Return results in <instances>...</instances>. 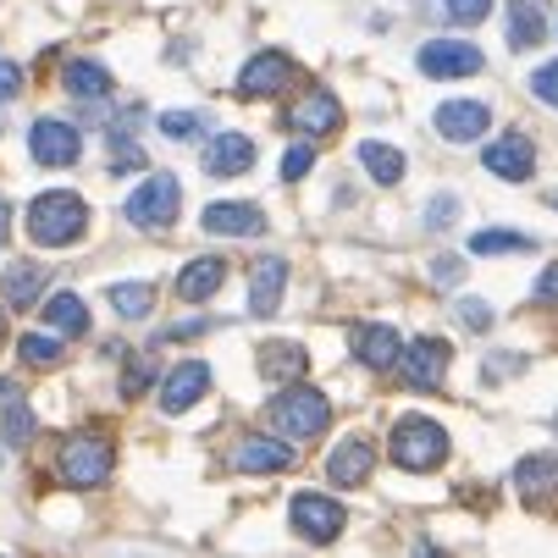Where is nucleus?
<instances>
[{
	"label": "nucleus",
	"instance_id": "nucleus-9",
	"mask_svg": "<svg viewBox=\"0 0 558 558\" xmlns=\"http://www.w3.org/2000/svg\"><path fill=\"white\" fill-rule=\"evenodd\" d=\"M448 343L442 338H415V343H404V381L415 387V392H437L442 381H448Z\"/></svg>",
	"mask_w": 558,
	"mask_h": 558
},
{
	"label": "nucleus",
	"instance_id": "nucleus-21",
	"mask_svg": "<svg viewBox=\"0 0 558 558\" xmlns=\"http://www.w3.org/2000/svg\"><path fill=\"white\" fill-rule=\"evenodd\" d=\"M227 282V260H216V255H205V260H189L183 271H178V299L183 304H199V299H210L216 288Z\"/></svg>",
	"mask_w": 558,
	"mask_h": 558
},
{
	"label": "nucleus",
	"instance_id": "nucleus-40",
	"mask_svg": "<svg viewBox=\"0 0 558 558\" xmlns=\"http://www.w3.org/2000/svg\"><path fill=\"white\" fill-rule=\"evenodd\" d=\"M17 95H23V72H17V61L0 56V100H17Z\"/></svg>",
	"mask_w": 558,
	"mask_h": 558
},
{
	"label": "nucleus",
	"instance_id": "nucleus-14",
	"mask_svg": "<svg viewBox=\"0 0 558 558\" xmlns=\"http://www.w3.org/2000/svg\"><path fill=\"white\" fill-rule=\"evenodd\" d=\"M205 387H210V365H205V360H183V365L161 381V410H167V415L194 410L199 398H205Z\"/></svg>",
	"mask_w": 558,
	"mask_h": 558
},
{
	"label": "nucleus",
	"instance_id": "nucleus-30",
	"mask_svg": "<svg viewBox=\"0 0 558 558\" xmlns=\"http://www.w3.org/2000/svg\"><path fill=\"white\" fill-rule=\"evenodd\" d=\"M111 304L122 310V322H138V315H149V304H155V288L149 282H117Z\"/></svg>",
	"mask_w": 558,
	"mask_h": 558
},
{
	"label": "nucleus",
	"instance_id": "nucleus-4",
	"mask_svg": "<svg viewBox=\"0 0 558 558\" xmlns=\"http://www.w3.org/2000/svg\"><path fill=\"white\" fill-rule=\"evenodd\" d=\"M271 421H277V432L304 442V437H322L332 426V404H327V392H315V387H288L271 404Z\"/></svg>",
	"mask_w": 558,
	"mask_h": 558
},
{
	"label": "nucleus",
	"instance_id": "nucleus-26",
	"mask_svg": "<svg viewBox=\"0 0 558 558\" xmlns=\"http://www.w3.org/2000/svg\"><path fill=\"white\" fill-rule=\"evenodd\" d=\"M260 371H266V381H299L310 371V354L299 343H266L260 349Z\"/></svg>",
	"mask_w": 558,
	"mask_h": 558
},
{
	"label": "nucleus",
	"instance_id": "nucleus-38",
	"mask_svg": "<svg viewBox=\"0 0 558 558\" xmlns=\"http://www.w3.org/2000/svg\"><path fill=\"white\" fill-rule=\"evenodd\" d=\"M448 221H459V199H453V194H437V199L426 205V227H448Z\"/></svg>",
	"mask_w": 558,
	"mask_h": 558
},
{
	"label": "nucleus",
	"instance_id": "nucleus-42",
	"mask_svg": "<svg viewBox=\"0 0 558 558\" xmlns=\"http://www.w3.org/2000/svg\"><path fill=\"white\" fill-rule=\"evenodd\" d=\"M432 277H437V282H459V277H464V260H453V255H448V260H432Z\"/></svg>",
	"mask_w": 558,
	"mask_h": 558
},
{
	"label": "nucleus",
	"instance_id": "nucleus-39",
	"mask_svg": "<svg viewBox=\"0 0 558 558\" xmlns=\"http://www.w3.org/2000/svg\"><path fill=\"white\" fill-rule=\"evenodd\" d=\"M531 299H536V304H547V310H558V266H547V271L536 277Z\"/></svg>",
	"mask_w": 558,
	"mask_h": 558
},
{
	"label": "nucleus",
	"instance_id": "nucleus-1",
	"mask_svg": "<svg viewBox=\"0 0 558 558\" xmlns=\"http://www.w3.org/2000/svg\"><path fill=\"white\" fill-rule=\"evenodd\" d=\"M84 227H89V205L77 199V194H66V189H50V194H39L34 205H28V238L39 250H66V244H77L84 238Z\"/></svg>",
	"mask_w": 558,
	"mask_h": 558
},
{
	"label": "nucleus",
	"instance_id": "nucleus-24",
	"mask_svg": "<svg viewBox=\"0 0 558 558\" xmlns=\"http://www.w3.org/2000/svg\"><path fill=\"white\" fill-rule=\"evenodd\" d=\"M61 84H66L72 100H106V95H111V72H106L100 61H66Z\"/></svg>",
	"mask_w": 558,
	"mask_h": 558
},
{
	"label": "nucleus",
	"instance_id": "nucleus-16",
	"mask_svg": "<svg viewBox=\"0 0 558 558\" xmlns=\"http://www.w3.org/2000/svg\"><path fill=\"white\" fill-rule=\"evenodd\" d=\"M255 167V144L244 133H216L205 144V172L210 178H244Z\"/></svg>",
	"mask_w": 558,
	"mask_h": 558
},
{
	"label": "nucleus",
	"instance_id": "nucleus-3",
	"mask_svg": "<svg viewBox=\"0 0 558 558\" xmlns=\"http://www.w3.org/2000/svg\"><path fill=\"white\" fill-rule=\"evenodd\" d=\"M178 205H183V189H178V178L172 172H155V178H144L133 194H128V221L133 227H144V232H161V227H172L178 221Z\"/></svg>",
	"mask_w": 558,
	"mask_h": 558
},
{
	"label": "nucleus",
	"instance_id": "nucleus-34",
	"mask_svg": "<svg viewBox=\"0 0 558 558\" xmlns=\"http://www.w3.org/2000/svg\"><path fill=\"white\" fill-rule=\"evenodd\" d=\"M161 133L178 138V144H183V138H199V133H205V117H199V111H167V117H161Z\"/></svg>",
	"mask_w": 558,
	"mask_h": 558
},
{
	"label": "nucleus",
	"instance_id": "nucleus-15",
	"mask_svg": "<svg viewBox=\"0 0 558 558\" xmlns=\"http://www.w3.org/2000/svg\"><path fill=\"white\" fill-rule=\"evenodd\" d=\"M487 128H493V106H482V100H448L437 111V133L448 144H470V138H482Z\"/></svg>",
	"mask_w": 558,
	"mask_h": 558
},
{
	"label": "nucleus",
	"instance_id": "nucleus-28",
	"mask_svg": "<svg viewBox=\"0 0 558 558\" xmlns=\"http://www.w3.org/2000/svg\"><path fill=\"white\" fill-rule=\"evenodd\" d=\"M514 482H520V493H525V498H553V493H558V459H547V453L520 459Z\"/></svg>",
	"mask_w": 558,
	"mask_h": 558
},
{
	"label": "nucleus",
	"instance_id": "nucleus-25",
	"mask_svg": "<svg viewBox=\"0 0 558 558\" xmlns=\"http://www.w3.org/2000/svg\"><path fill=\"white\" fill-rule=\"evenodd\" d=\"M282 288H288V266L282 260H260L255 282H250V315H271L282 304Z\"/></svg>",
	"mask_w": 558,
	"mask_h": 558
},
{
	"label": "nucleus",
	"instance_id": "nucleus-22",
	"mask_svg": "<svg viewBox=\"0 0 558 558\" xmlns=\"http://www.w3.org/2000/svg\"><path fill=\"white\" fill-rule=\"evenodd\" d=\"M547 34L542 0H509V50H536Z\"/></svg>",
	"mask_w": 558,
	"mask_h": 558
},
{
	"label": "nucleus",
	"instance_id": "nucleus-13",
	"mask_svg": "<svg viewBox=\"0 0 558 558\" xmlns=\"http://www.w3.org/2000/svg\"><path fill=\"white\" fill-rule=\"evenodd\" d=\"M288 128H293V133H304V138H327V133H338V128H343V106H338L327 89H310V95L288 111Z\"/></svg>",
	"mask_w": 558,
	"mask_h": 558
},
{
	"label": "nucleus",
	"instance_id": "nucleus-36",
	"mask_svg": "<svg viewBox=\"0 0 558 558\" xmlns=\"http://www.w3.org/2000/svg\"><path fill=\"white\" fill-rule=\"evenodd\" d=\"M310 167H315V149H310V144H293V149L282 155V178H288V183H299Z\"/></svg>",
	"mask_w": 558,
	"mask_h": 558
},
{
	"label": "nucleus",
	"instance_id": "nucleus-20",
	"mask_svg": "<svg viewBox=\"0 0 558 558\" xmlns=\"http://www.w3.org/2000/svg\"><path fill=\"white\" fill-rule=\"evenodd\" d=\"M205 232H216V238H260L266 232V210L260 205H210L205 210Z\"/></svg>",
	"mask_w": 558,
	"mask_h": 558
},
{
	"label": "nucleus",
	"instance_id": "nucleus-10",
	"mask_svg": "<svg viewBox=\"0 0 558 558\" xmlns=\"http://www.w3.org/2000/svg\"><path fill=\"white\" fill-rule=\"evenodd\" d=\"M288 77H293V61H288L282 50H260L244 72H238V95H244V100L282 95V89H288Z\"/></svg>",
	"mask_w": 558,
	"mask_h": 558
},
{
	"label": "nucleus",
	"instance_id": "nucleus-37",
	"mask_svg": "<svg viewBox=\"0 0 558 558\" xmlns=\"http://www.w3.org/2000/svg\"><path fill=\"white\" fill-rule=\"evenodd\" d=\"M459 322H464L470 332H487V327H493V310H487L482 299H459Z\"/></svg>",
	"mask_w": 558,
	"mask_h": 558
},
{
	"label": "nucleus",
	"instance_id": "nucleus-7",
	"mask_svg": "<svg viewBox=\"0 0 558 558\" xmlns=\"http://www.w3.org/2000/svg\"><path fill=\"white\" fill-rule=\"evenodd\" d=\"M28 149H34L39 167H72L77 155H84V133H77L72 122H61V117H39L28 128Z\"/></svg>",
	"mask_w": 558,
	"mask_h": 558
},
{
	"label": "nucleus",
	"instance_id": "nucleus-41",
	"mask_svg": "<svg viewBox=\"0 0 558 558\" xmlns=\"http://www.w3.org/2000/svg\"><path fill=\"white\" fill-rule=\"evenodd\" d=\"M149 376H155V371H149L144 360H138V365H128V376H122V398H138V392L149 387Z\"/></svg>",
	"mask_w": 558,
	"mask_h": 558
},
{
	"label": "nucleus",
	"instance_id": "nucleus-11",
	"mask_svg": "<svg viewBox=\"0 0 558 558\" xmlns=\"http://www.w3.org/2000/svg\"><path fill=\"white\" fill-rule=\"evenodd\" d=\"M487 172L493 178H504V183H525L531 172H536V149H531V138L525 133H504V138H493L487 144Z\"/></svg>",
	"mask_w": 558,
	"mask_h": 558
},
{
	"label": "nucleus",
	"instance_id": "nucleus-23",
	"mask_svg": "<svg viewBox=\"0 0 558 558\" xmlns=\"http://www.w3.org/2000/svg\"><path fill=\"white\" fill-rule=\"evenodd\" d=\"M360 167L371 172V183L392 189V183H404V149H392V144H381V138H365V144H360Z\"/></svg>",
	"mask_w": 558,
	"mask_h": 558
},
{
	"label": "nucleus",
	"instance_id": "nucleus-6",
	"mask_svg": "<svg viewBox=\"0 0 558 558\" xmlns=\"http://www.w3.org/2000/svg\"><path fill=\"white\" fill-rule=\"evenodd\" d=\"M288 514H293V531H299L304 542H338L343 525H349L343 504H332L327 493H299Z\"/></svg>",
	"mask_w": 558,
	"mask_h": 558
},
{
	"label": "nucleus",
	"instance_id": "nucleus-12",
	"mask_svg": "<svg viewBox=\"0 0 558 558\" xmlns=\"http://www.w3.org/2000/svg\"><path fill=\"white\" fill-rule=\"evenodd\" d=\"M293 459H299V453H293L282 437H266V432H250L244 442H238V453H232V464L250 470V475H282Z\"/></svg>",
	"mask_w": 558,
	"mask_h": 558
},
{
	"label": "nucleus",
	"instance_id": "nucleus-33",
	"mask_svg": "<svg viewBox=\"0 0 558 558\" xmlns=\"http://www.w3.org/2000/svg\"><path fill=\"white\" fill-rule=\"evenodd\" d=\"M487 12H493V0H442V17L459 23V28H475Z\"/></svg>",
	"mask_w": 558,
	"mask_h": 558
},
{
	"label": "nucleus",
	"instance_id": "nucleus-29",
	"mask_svg": "<svg viewBox=\"0 0 558 558\" xmlns=\"http://www.w3.org/2000/svg\"><path fill=\"white\" fill-rule=\"evenodd\" d=\"M45 277H50V271H39V266H28V260H23V266H12V271H7V304H17V310H23V304H34V299H39V288H45Z\"/></svg>",
	"mask_w": 558,
	"mask_h": 558
},
{
	"label": "nucleus",
	"instance_id": "nucleus-35",
	"mask_svg": "<svg viewBox=\"0 0 558 558\" xmlns=\"http://www.w3.org/2000/svg\"><path fill=\"white\" fill-rule=\"evenodd\" d=\"M531 95H536L542 106H553V111H558V61H547V66H536V72H531Z\"/></svg>",
	"mask_w": 558,
	"mask_h": 558
},
{
	"label": "nucleus",
	"instance_id": "nucleus-18",
	"mask_svg": "<svg viewBox=\"0 0 558 558\" xmlns=\"http://www.w3.org/2000/svg\"><path fill=\"white\" fill-rule=\"evenodd\" d=\"M371 470H376V448H371L365 437H343V442L332 448V459H327V475H332L338 487L371 482Z\"/></svg>",
	"mask_w": 558,
	"mask_h": 558
},
{
	"label": "nucleus",
	"instance_id": "nucleus-31",
	"mask_svg": "<svg viewBox=\"0 0 558 558\" xmlns=\"http://www.w3.org/2000/svg\"><path fill=\"white\" fill-rule=\"evenodd\" d=\"M17 354H23V365H34V371H50V365L61 360V343H56L50 332H28V338L17 343Z\"/></svg>",
	"mask_w": 558,
	"mask_h": 558
},
{
	"label": "nucleus",
	"instance_id": "nucleus-2",
	"mask_svg": "<svg viewBox=\"0 0 558 558\" xmlns=\"http://www.w3.org/2000/svg\"><path fill=\"white\" fill-rule=\"evenodd\" d=\"M448 459V432L426 415H404L392 426V464L398 470H437Z\"/></svg>",
	"mask_w": 558,
	"mask_h": 558
},
{
	"label": "nucleus",
	"instance_id": "nucleus-5",
	"mask_svg": "<svg viewBox=\"0 0 558 558\" xmlns=\"http://www.w3.org/2000/svg\"><path fill=\"white\" fill-rule=\"evenodd\" d=\"M56 470H61V482L72 493H89V487H100L111 475V442L106 437H66Z\"/></svg>",
	"mask_w": 558,
	"mask_h": 558
},
{
	"label": "nucleus",
	"instance_id": "nucleus-19",
	"mask_svg": "<svg viewBox=\"0 0 558 558\" xmlns=\"http://www.w3.org/2000/svg\"><path fill=\"white\" fill-rule=\"evenodd\" d=\"M0 437H7V448H28L34 442V410L17 381H0Z\"/></svg>",
	"mask_w": 558,
	"mask_h": 558
},
{
	"label": "nucleus",
	"instance_id": "nucleus-32",
	"mask_svg": "<svg viewBox=\"0 0 558 558\" xmlns=\"http://www.w3.org/2000/svg\"><path fill=\"white\" fill-rule=\"evenodd\" d=\"M470 250L475 255H514V250H531V238L525 232H475Z\"/></svg>",
	"mask_w": 558,
	"mask_h": 558
},
{
	"label": "nucleus",
	"instance_id": "nucleus-17",
	"mask_svg": "<svg viewBox=\"0 0 558 558\" xmlns=\"http://www.w3.org/2000/svg\"><path fill=\"white\" fill-rule=\"evenodd\" d=\"M354 354L365 371H387L404 360V338H398L387 322H371V327H354Z\"/></svg>",
	"mask_w": 558,
	"mask_h": 558
},
{
	"label": "nucleus",
	"instance_id": "nucleus-43",
	"mask_svg": "<svg viewBox=\"0 0 558 558\" xmlns=\"http://www.w3.org/2000/svg\"><path fill=\"white\" fill-rule=\"evenodd\" d=\"M7 232H12V205H7V194H0V244H7Z\"/></svg>",
	"mask_w": 558,
	"mask_h": 558
},
{
	"label": "nucleus",
	"instance_id": "nucleus-44",
	"mask_svg": "<svg viewBox=\"0 0 558 558\" xmlns=\"http://www.w3.org/2000/svg\"><path fill=\"white\" fill-rule=\"evenodd\" d=\"M415 558H442V553H437L432 542H415Z\"/></svg>",
	"mask_w": 558,
	"mask_h": 558
},
{
	"label": "nucleus",
	"instance_id": "nucleus-27",
	"mask_svg": "<svg viewBox=\"0 0 558 558\" xmlns=\"http://www.w3.org/2000/svg\"><path fill=\"white\" fill-rule=\"evenodd\" d=\"M45 327H50V332H66V338L89 332V304L77 299V293H56V299L45 304Z\"/></svg>",
	"mask_w": 558,
	"mask_h": 558
},
{
	"label": "nucleus",
	"instance_id": "nucleus-8",
	"mask_svg": "<svg viewBox=\"0 0 558 558\" xmlns=\"http://www.w3.org/2000/svg\"><path fill=\"white\" fill-rule=\"evenodd\" d=\"M487 66V56L475 50L470 39H432L421 45V72L426 77H475Z\"/></svg>",
	"mask_w": 558,
	"mask_h": 558
},
{
	"label": "nucleus",
	"instance_id": "nucleus-45",
	"mask_svg": "<svg viewBox=\"0 0 558 558\" xmlns=\"http://www.w3.org/2000/svg\"><path fill=\"white\" fill-rule=\"evenodd\" d=\"M0 338H7V310H0Z\"/></svg>",
	"mask_w": 558,
	"mask_h": 558
}]
</instances>
